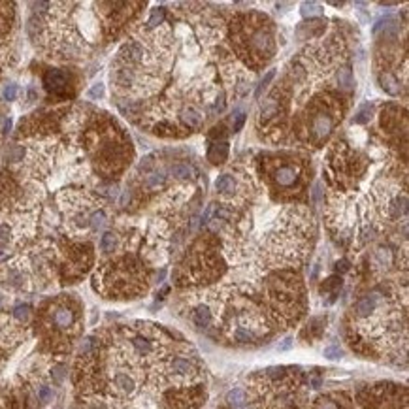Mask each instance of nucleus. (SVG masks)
<instances>
[{
    "instance_id": "nucleus-39",
    "label": "nucleus",
    "mask_w": 409,
    "mask_h": 409,
    "mask_svg": "<svg viewBox=\"0 0 409 409\" xmlns=\"http://www.w3.org/2000/svg\"><path fill=\"white\" fill-rule=\"evenodd\" d=\"M311 385H313V389H319V387H321V379H319V377H313V379H311Z\"/></svg>"
},
{
    "instance_id": "nucleus-34",
    "label": "nucleus",
    "mask_w": 409,
    "mask_h": 409,
    "mask_svg": "<svg viewBox=\"0 0 409 409\" xmlns=\"http://www.w3.org/2000/svg\"><path fill=\"white\" fill-rule=\"evenodd\" d=\"M213 108H215V112H223L225 110V95L223 93L219 95V98L215 100V106Z\"/></svg>"
},
{
    "instance_id": "nucleus-24",
    "label": "nucleus",
    "mask_w": 409,
    "mask_h": 409,
    "mask_svg": "<svg viewBox=\"0 0 409 409\" xmlns=\"http://www.w3.org/2000/svg\"><path fill=\"white\" fill-rule=\"evenodd\" d=\"M36 394H38V400H40L42 404H47V402L53 398V390H51V387H47V385H40L38 390H36Z\"/></svg>"
},
{
    "instance_id": "nucleus-13",
    "label": "nucleus",
    "mask_w": 409,
    "mask_h": 409,
    "mask_svg": "<svg viewBox=\"0 0 409 409\" xmlns=\"http://www.w3.org/2000/svg\"><path fill=\"white\" fill-rule=\"evenodd\" d=\"M181 119L185 121V125H189L191 128L200 127V125H202V121H204L202 113L196 112L195 108H185L183 112H181Z\"/></svg>"
},
{
    "instance_id": "nucleus-1",
    "label": "nucleus",
    "mask_w": 409,
    "mask_h": 409,
    "mask_svg": "<svg viewBox=\"0 0 409 409\" xmlns=\"http://www.w3.org/2000/svg\"><path fill=\"white\" fill-rule=\"evenodd\" d=\"M51 321L57 328L60 330H68L76 323V313L68 306H57L55 310L51 311Z\"/></svg>"
},
{
    "instance_id": "nucleus-38",
    "label": "nucleus",
    "mask_w": 409,
    "mask_h": 409,
    "mask_svg": "<svg viewBox=\"0 0 409 409\" xmlns=\"http://www.w3.org/2000/svg\"><path fill=\"white\" fill-rule=\"evenodd\" d=\"M338 270H341V272L349 270V262H347V260H341V262H338Z\"/></svg>"
},
{
    "instance_id": "nucleus-18",
    "label": "nucleus",
    "mask_w": 409,
    "mask_h": 409,
    "mask_svg": "<svg viewBox=\"0 0 409 409\" xmlns=\"http://www.w3.org/2000/svg\"><path fill=\"white\" fill-rule=\"evenodd\" d=\"M170 174L175 179H189V177H193V168L189 164H174L170 168Z\"/></svg>"
},
{
    "instance_id": "nucleus-33",
    "label": "nucleus",
    "mask_w": 409,
    "mask_h": 409,
    "mask_svg": "<svg viewBox=\"0 0 409 409\" xmlns=\"http://www.w3.org/2000/svg\"><path fill=\"white\" fill-rule=\"evenodd\" d=\"M12 236V230L8 225H0V243H8Z\"/></svg>"
},
{
    "instance_id": "nucleus-6",
    "label": "nucleus",
    "mask_w": 409,
    "mask_h": 409,
    "mask_svg": "<svg viewBox=\"0 0 409 409\" xmlns=\"http://www.w3.org/2000/svg\"><path fill=\"white\" fill-rule=\"evenodd\" d=\"M375 308H377V296H375V294H368V296H364L362 300H358L354 311H356L358 317L364 319V317H370V315L375 311Z\"/></svg>"
},
{
    "instance_id": "nucleus-19",
    "label": "nucleus",
    "mask_w": 409,
    "mask_h": 409,
    "mask_svg": "<svg viewBox=\"0 0 409 409\" xmlns=\"http://www.w3.org/2000/svg\"><path fill=\"white\" fill-rule=\"evenodd\" d=\"M323 6H319V4H315V2H304L302 4V15L304 17H319V15H323Z\"/></svg>"
},
{
    "instance_id": "nucleus-7",
    "label": "nucleus",
    "mask_w": 409,
    "mask_h": 409,
    "mask_svg": "<svg viewBox=\"0 0 409 409\" xmlns=\"http://www.w3.org/2000/svg\"><path fill=\"white\" fill-rule=\"evenodd\" d=\"M296 179H298V172L292 166H281V168H277V172H275V181H277V185H281V187H291V185H294Z\"/></svg>"
},
{
    "instance_id": "nucleus-26",
    "label": "nucleus",
    "mask_w": 409,
    "mask_h": 409,
    "mask_svg": "<svg viewBox=\"0 0 409 409\" xmlns=\"http://www.w3.org/2000/svg\"><path fill=\"white\" fill-rule=\"evenodd\" d=\"M164 183V175L162 174H149L147 177H145V185L149 187V189H156L158 185Z\"/></svg>"
},
{
    "instance_id": "nucleus-17",
    "label": "nucleus",
    "mask_w": 409,
    "mask_h": 409,
    "mask_svg": "<svg viewBox=\"0 0 409 409\" xmlns=\"http://www.w3.org/2000/svg\"><path fill=\"white\" fill-rule=\"evenodd\" d=\"M115 247H117V236L113 232H106L100 238V249L104 253H112V251H115Z\"/></svg>"
},
{
    "instance_id": "nucleus-8",
    "label": "nucleus",
    "mask_w": 409,
    "mask_h": 409,
    "mask_svg": "<svg viewBox=\"0 0 409 409\" xmlns=\"http://www.w3.org/2000/svg\"><path fill=\"white\" fill-rule=\"evenodd\" d=\"M226 402L232 409H247V396L241 389H232L226 394Z\"/></svg>"
},
{
    "instance_id": "nucleus-21",
    "label": "nucleus",
    "mask_w": 409,
    "mask_h": 409,
    "mask_svg": "<svg viewBox=\"0 0 409 409\" xmlns=\"http://www.w3.org/2000/svg\"><path fill=\"white\" fill-rule=\"evenodd\" d=\"M89 225L93 230H100L102 226L106 225V213L104 212H95L89 217Z\"/></svg>"
},
{
    "instance_id": "nucleus-12",
    "label": "nucleus",
    "mask_w": 409,
    "mask_h": 409,
    "mask_svg": "<svg viewBox=\"0 0 409 409\" xmlns=\"http://www.w3.org/2000/svg\"><path fill=\"white\" fill-rule=\"evenodd\" d=\"M379 83H381L383 91L389 95H398L400 93V83L392 74H381L379 76Z\"/></svg>"
},
{
    "instance_id": "nucleus-4",
    "label": "nucleus",
    "mask_w": 409,
    "mask_h": 409,
    "mask_svg": "<svg viewBox=\"0 0 409 409\" xmlns=\"http://www.w3.org/2000/svg\"><path fill=\"white\" fill-rule=\"evenodd\" d=\"M332 127H334V121H332L330 115H326V113L315 115V119H313V134L317 138H326L332 132Z\"/></svg>"
},
{
    "instance_id": "nucleus-25",
    "label": "nucleus",
    "mask_w": 409,
    "mask_h": 409,
    "mask_svg": "<svg viewBox=\"0 0 409 409\" xmlns=\"http://www.w3.org/2000/svg\"><path fill=\"white\" fill-rule=\"evenodd\" d=\"M164 21V8H155L153 10V14H151V19H149V27L151 28H155V27H158L160 23Z\"/></svg>"
},
{
    "instance_id": "nucleus-32",
    "label": "nucleus",
    "mask_w": 409,
    "mask_h": 409,
    "mask_svg": "<svg viewBox=\"0 0 409 409\" xmlns=\"http://www.w3.org/2000/svg\"><path fill=\"white\" fill-rule=\"evenodd\" d=\"M4 98L6 100L17 98V85H6V89H4Z\"/></svg>"
},
{
    "instance_id": "nucleus-20",
    "label": "nucleus",
    "mask_w": 409,
    "mask_h": 409,
    "mask_svg": "<svg viewBox=\"0 0 409 409\" xmlns=\"http://www.w3.org/2000/svg\"><path fill=\"white\" fill-rule=\"evenodd\" d=\"M234 338H236V341H240V343H249V341H253L254 336L251 330H247V328H243V326H238L236 330H234Z\"/></svg>"
},
{
    "instance_id": "nucleus-3",
    "label": "nucleus",
    "mask_w": 409,
    "mask_h": 409,
    "mask_svg": "<svg viewBox=\"0 0 409 409\" xmlns=\"http://www.w3.org/2000/svg\"><path fill=\"white\" fill-rule=\"evenodd\" d=\"M43 83H45V87H47L49 91L58 93V91H62V89L66 87L68 78H66V74L62 70H49L45 76H43Z\"/></svg>"
},
{
    "instance_id": "nucleus-5",
    "label": "nucleus",
    "mask_w": 409,
    "mask_h": 409,
    "mask_svg": "<svg viewBox=\"0 0 409 409\" xmlns=\"http://www.w3.org/2000/svg\"><path fill=\"white\" fill-rule=\"evenodd\" d=\"M208 158L212 160L213 164H223L226 158H228V143L226 141H217V143L210 145Z\"/></svg>"
},
{
    "instance_id": "nucleus-37",
    "label": "nucleus",
    "mask_w": 409,
    "mask_h": 409,
    "mask_svg": "<svg viewBox=\"0 0 409 409\" xmlns=\"http://www.w3.org/2000/svg\"><path fill=\"white\" fill-rule=\"evenodd\" d=\"M313 198L315 200H321V187L319 185H315V189H313Z\"/></svg>"
},
{
    "instance_id": "nucleus-29",
    "label": "nucleus",
    "mask_w": 409,
    "mask_h": 409,
    "mask_svg": "<svg viewBox=\"0 0 409 409\" xmlns=\"http://www.w3.org/2000/svg\"><path fill=\"white\" fill-rule=\"evenodd\" d=\"M315 409H338V404L330 398H321V400H317Z\"/></svg>"
},
{
    "instance_id": "nucleus-14",
    "label": "nucleus",
    "mask_w": 409,
    "mask_h": 409,
    "mask_svg": "<svg viewBox=\"0 0 409 409\" xmlns=\"http://www.w3.org/2000/svg\"><path fill=\"white\" fill-rule=\"evenodd\" d=\"M132 347H134V351L140 354V356H147V354L153 353V343L147 338H143V336L132 338Z\"/></svg>"
},
{
    "instance_id": "nucleus-2",
    "label": "nucleus",
    "mask_w": 409,
    "mask_h": 409,
    "mask_svg": "<svg viewBox=\"0 0 409 409\" xmlns=\"http://www.w3.org/2000/svg\"><path fill=\"white\" fill-rule=\"evenodd\" d=\"M113 387H115V390L117 392H121V394H132L134 390H136V379L130 375V373H127V371H117L115 375H113Z\"/></svg>"
},
{
    "instance_id": "nucleus-9",
    "label": "nucleus",
    "mask_w": 409,
    "mask_h": 409,
    "mask_svg": "<svg viewBox=\"0 0 409 409\" xmlns=\"http://www.w3.org/2000/svg\"><path fill=\"white\" fill-rule=\"evenodd\" d=\"M170 370H172L175 375H193V373H195L193 362L187 360V358H174L172 364H170Z\"/></svg>"
},
{
    "instance_id": "nucleus-36",
    "label": "nucleus",
    "mask_w": 409,
    "mask_h": 409,
    "mask_svg": "<svg viewBox=\"0 0 409 409\" xmlns=\"http://www.w3.org/2000/svg\"><path fill=\"white\" fill-rule=\"evenodd\" d=\"M291 343H292V339L287 338L285 341L281 343V347H279V351H287V349H291Z\"/></svg>"
},
{
    "instance_id": "nucleus-10",
    "label": "nucleus",
    "mask_w": 409,
    "mask_h": 409,
    "mask_svg": "<svg viewBox=\"0 0 409 409\" xmlns=\"http://www.w3.org/2000/svg\"><path fill=\"white\" fill-rule=\"evenodd\" d=\"M193 321L195 325L200 326V328H206L212 323V311L208 310L206 306H198L196 310L193 311Z\"/></svg>"
},
{
    "instance_id": "nucleus-31",
    "label": "nucleus",
    "mask_w": 409,
    "mask_h": 409,
    "mask_svg": "<svg viewBox=\"0 0 409 409\" xmlns=\"http://www.w3.org/2000/svg\"><path fill=\"white\" fill-rule=\"evenodd\" d=\"M343 354V351L339 349V347H336V345H332V347H326L325 349V356L326 358H330V360H334V358H339Z\"/></svg>"
},
{
    "instance_id": "nucleus-28",
    "label": "nucleus",
    "mask_w": 409,
    "mask_h": 409,
    "mask_svg": "<svg viewBox=\"0 0 409 409\" xmlns=\"http://www.w3.org/2000/svg\"><path fill=\"white\" fill-rule=\"evenodd\" d=\"M273 76H275V72H273V70H270L268 74H266V78H264V79L260 81V85H258V89H256V98H260V97H262V93H264V89H266V87H268L270 81L273 79Z\"/></svg>"
},
{
    "instance_id": "nucleus-22",
    "label": "nucleus",
    "mask_w": 409,
    "mask_h": 409,
    "mask_svg": "<svg viewBox=\"0 0 409 409\" xmlns=\"http://www.w3.org/2000/svg\"><path fill=\"white\" fill-rule=\"evenodd\" d=\"M14 317L17 319V321H21V323H27L28 317H30V306H27V304H19V306H15Z\"/></svg>"
},
{
    "instance_id": "nucleus-30",
    "label": "nucleus",
    "mask_w": 409,
    "mask_h": 409,
    "mask_svg": "<svg viewBox=\"0 0 409 409\" xmlns=\"http://www.w3.org/2000/svg\"><path fill=\"white\" fill-rule=\"evenodd\" d=\"M89 98H93V100H97V98H102L104 97V85L102 83H97V85H93L91 89H89Z\"/></svg>"
},
{
    "instance_id": "nucleus-23",
    "label": "nucleus",
    "mask_w": 409,
    "mask_h": 409,
    "mask_svg": "<svg viewBox=\"0 0 409 409\" xmlns=\"http://www.w3.org/2000/svg\"><path fill=\"white\" fill-rule=\"evenodd\" d=\"M245 119H247L245 112H236V115H232V132H240L245 125Z\"/></svg>"
},
{
    "instance_id": "nucleus-35",
    "label": "nucleus",
    "mask_w": 409,
    "mask_h": 409,
    "mask_svg": "<svg viewBox=\"0 0 409 409\" xmlns=\"http://www.w3.org/2000/svg\"><path fill=\"white\" fill-rule=\"evenodd\" d=\"M23 153H25V151H23L21 145L14 147V149H12V160H21V158H23Z\"/></svg>"
},
{
    "instance_id": "nucleus-16",
    "label": "nucleus",
    "mask_w": 409,
    "mask_h": 409,
    "mask_svg": "<svg viewBox=\"0 0 409 409\" xmlns=\"http://www.w3.org/2000/svg\"><path fill=\"white\" fill-rule=\"evenodd\" d=\"M371 113H373V106H371V104L360 106V110H358L356 115L353 117V123L354 125H366L368 121L371 119Z\"/></svg>"
},
{
    "instance_id": "nucleus-11",
    "label": "nucleus",
    "mask_w": 409,
    "mask_h": 409,
    "mask_svg": "<svg viewBox=\"0 0 409 409\" xmlns=\"http://www.w3.org/2000/svg\"><path fill=\"white\" fill-rule=\"evenodd\" d=\"M215 187H217V191H219V193L230 195V193H234V191H236V179H234L230 174H223V175H219V177H217Z\"/></svg>"
},
{
    "instance_id": "nucleus-27",
    "label": "nucleus",
    "mask_w": 409,
    "mask_h": 409,
    "mask_svg": "<svg viewBox=\"0 0 409 409\" xmlns=\"http://www.w3.org/2000/svg\"><path fill=\"white\" fill-rule=\"evenodd\" d=\"M64 375H66V370H64V366H53V370H51V377H53V381L57 383V385H60V383L64 381Z\"/></svg>"
},
{
    "instance_id": "nucleus-15",
    "label": "nucleus",
    "mask_w": 409,
    "mask_h": 409,
    "mask_svg": "<svg viewBox=\"0 0 409 409\" xmlns=\"http://www.w3.org/2000/svg\"><path fill=\"white\" fill-rule=\"evenodd\" d=\"M336 79H338V85L341 89H345V91L353 89V85H354L353 72L349 70V68H339L338 74H336Z\"/></svg>"
}]
</instances>
